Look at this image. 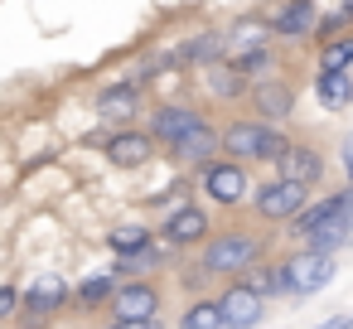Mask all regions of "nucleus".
I'll use <instances>...</instances> for the list:
<instances>
[{"mask_svg":"<svg viewBox=\"0 0 353 329\" xmlns=\"http://www.w3.org/2000/svg\"><path fill=\"white\" fill-rule=\"evenodd\" d=\"M276 237L261 223H218L208 232V242L194 252V261L213 276V281H237L247 266H256L261 257H276Z\"/></svg>","mask_w":353,"mask_h":329,"instance_id":"obj_1","label":"nucleus"},{"mask_svg":"<svg viewBox=\"0 0 353 329\" xmlns=\"http://www.w3.org/2000/svg\"><path fill=\"white\" fill-rule=\"evenodd\" d=\"M218 136H223V155L228 160H242L247 170H271L285 155L295 131L290 126H266L252 112H232V117L218 121Z\"/></svg>","mask_w":353,"mask_h":329,"instance_id":"obj_2","label":"nucleus"},{"mask_svg":"<svg viewBox=\"0 0 353 329\" xmlns=\"http://www.w3.org/2000/svg\"><path fill=\"white\" fill-rule=\"evenodd\" d=\"M189 179H194V199L208 203L213 213H228V218L242 213L247 199H252V189H256V170H247L242 160H228V155L208 160V165L194 170Z\"/></svg>","mask_w":353,"mask_h":329,"instance_id":"obj_3","label":"nucleus"},{"mask_svg":"<svg viewBox=\"0 0 353 329\" xmlns=\"http://www.w3.org/2000/svg\"><path fill=\"white\" fill-rule=\"evenodd\" d=\"M150 97H155V88H150L145 73L131 63L126 73L97 83V92H92V117H97L102 126H136V121L145 117Z\"/></svg>","mask_w":353,"mask_h":329,"instance_id":"obj_4","label":"nucleus"},{"mask_svg":"<svg viewBox=\"0 0 353 329\" xmlns=\"http://www.w3.org/2000/svg\"><path fill=\"white\" fill-rule=\"evenodd\" d=\"M68 300H73V281H68L63 271H34V276L20 286L15 329H54V319L68 315Z\"/></svg>","mask_w":353,"mask_h":329,"instance_id":"obj_5","label":"nucleus"},{"mask_svg":"<svg viewBox=\"0 0 353 329\" xmlns=\"http://www.w3.org/2000/svg\"><path fill=\"white\" fill-rule=\"evenodd\" d=\"M213 112L194 97V92H170V97H150V107H145V117H141V126L155 136V146L165 150V146H174L179 136H189L194 126H203Z\"/></svg>","mask_w":353,"mask_h":329,"instance_id":"obj_6","label":"nucleus"},{"mask_svg":"<svg viewBox=\"0 0 353 329\" xmlns=\"http://www.w3.org/2000/svg\"><path fill=\"white\" fill-rule=\"evenodd\" d=\"M276 261H281V300H310L339 276V257H324L310 247H290Z\"/></svg>","mask_w":353,"mask_h":329,"instance_id":"obj_7","label":"nucleus"},{"mask_svg":"<svg viewBox=\"0 0 353 329\" xmlns=\"http://www.w3.org/2000/svg\"><path fill=\"white\" fill-rule=\"evenodd\" d=\"M310 199H314V189H305L295 179H281V175H266V179H256V189L247 199V213L261 228H285Z\"/></svg>","mask_w":353,"mask_h":329,"instance_id":"obj_8","label":"nucleus"},{"mask_svg":"<svg viewBox=\"0 0 353 329\" xmlns=\"http://www.w3.org/2000/svg\"><path fill=\"white\" fill-rule=\"evenodd\" d=\"M213 228H218V218H213V208L199 203V199H189V203H179V208H170V213L155 218V237H160L170 252H179V257L199 252Z\"/></svg>","mask_w":353,"mask_h":329,"instance_id":"obj_9","label":"nucleus"},{"mask_svg":"<svg viewBox=\"0 0 353 329\" xmlns=\"http://www.w3.org/2000/svg\"><path fill=\"white\" fill-rule=\"evenodd\" d=\"M242 112H252V117L266 121V126H295V112H300V78H295V73H281V78L252 83Z\"/></svg>","mask_w":353,"mask_h":329,"instance_id":"obj_10","label":"nucleus"},{"mask_svg":"<svg viewBox=\"0 0 353 329\" xmlns=\"http://www.w3.org/2000/svg\"><path fill=\"white\" fill-rule=\"evenodd\" d=\"M102 160L112 165V170H121V175H141V170H150V165H160V146H155V136L136 121V126H107V136H102Z\"/></svg>","mask_w":353,"mask_h":329,"instance_id":"obj_11","label":"nucleus"},{"mask_svg":"<svg viewBox=\"0 0 353 329\" xmlns=\"http://www.w3.org/2000/svg\"><path fill=\"white\" fill-rule=\"evenodd\" d=\"M319 10H324L319 0H266L261 6V15H266V25H271L281 49H310Z\"/></svg>","mask_w":353,"mask_h":329,"instance_id":"obj_12","label":"nucleus"},{"mask_svg":"<svg viewBox=\"0 0 353 329\" xmlns=\"http://www.w3.org/2000/svg\"><path fill=\"white\" fill-rule=\"evenodd\" d=\"M247 88H252V83L232 68V59L208 63V68H199V73H194V97H199L208 112H242Z\"/></svg>","mask_w":353,"mask_h":329,"instance_id":"obj_13","label":"nucleus"},{"mask_svg":"<svg viewBox=\"0 0 353 329\" xmlns=\"http://www.w3.org/2000/svg\"><path fill=\"white\" fill-rule=\"evenodd\" d=\"M329 150L314 141V136H305V131H295L290 136V146H285V155L271 165V175H281V179H295V184H305V189H319L324 179H329Z\"/></svg>","mask_w":353,"mask_h":329,"instance_id":"obj_14","label":"nucleus"},{"mask_svg":"<svg viewBox=\"0 0 353 329\" xmlns=\"http://www.w3.org/2000/svg\"><path fill=\"white\" fill-rule=\"evenodd\" d=\"M112 319H155L165 315V281L160 276H126L117 281V295L107 305Z\"/></svg>","mask_w":353,"mask_h":329,"instance_id":"obj_15","label":"nucleus"},{"mask_svg":"<svg viewBox=\"0 0 353 329\" xmlns=\"http://www.w3.org/2000/svg\"><path fill=\"white\" fill-rule=\"evenodd\" d=\"M170 49H174V59H179V68H184V73H199V68H208V63H223V59H228L223 25H213V20L189 25L184 34H174V39H170Z\"/></svg>","mask_w":353,"mask_h":329,"instance_id":"obj_16","label":"nucleus"},{"mask_svg":"<svg viewBox=\"0 0 353 329\" xmlns=\"http://www.w3.org/2000/svg\"><path fill=\"white\" fill-rule=\"evenodd\" d=\"M223 155V136H218V117H208L203 126H194L189 136H179L174 146H165L160 150V160L170 165V170H179V175H194V170H203L208 160H218Z\"/></svg>","mask_w":353,"mask_h":329,"instance_id":"obj_17","label":"nucleus"},{"mask_svg":"<svg viewBox=\"0 0 353 329\" xmlns=\"http://www.w3.org/2000/svg\"><path fill=\"white\" fill-rule=\"evenodd\" d=\"M223 39H228V59H237V54H256V49H271V44H276V34H271L261 6H256V10H237V15H228V20H223Z\"/></svg>","mask_w":353,"mask_h":329,"instance_id":"obj_18","label":"nucleus"},{"mask_svg":"<svg viewBox=\"0 0 353 329\" xmlns=\"http://www.w3.org/2000/svg\"><path fill=\"white\" fill-rule=\"evenodd\" d=\"M213 300H218V310H223V324H228V329H256V324L266 319V300H261V295H252L242 281H218Z\"/></svg>","mask_w":353,"mask_h":329,"instance_id":"obj_19","label":"nucleus"},{"mask_svg":"<svg viewBox=\"0 0 353 329\" xmlns=\"http://www.w3.org/2000/svg\"><path fill=\"white\" fill-rule=\"evenodd\" d=\"M117 281H121V276H117L112 266L78 276V281H73V300H68V310H73V315H83V319L107 315V305H112V295H117Z\"/></svg>","mask_w":353,"mask_h":329,"instance_id":"obj_20","label":"nucleus"},{"mask_svg":"<svg viewBox=\"0 0 353 329\" xmlns=\"http://www.w3.org/2000/svg\"><path fill=\"white\" fill-rule=\"evenodd\" d=\"M310 92H314V107L339 117L353 107V68L348 73H324V68H310Z\"/></svg>","mask_w":353,"mask_h":329,"instance_id":"obj_21","label":"nucleus"},{"mask_svg":"<svg viewBox=\"0 0 353 329\" xmlns=\"http://www.w3.org/2000/svg\"><path fill=\"white\" fill-rule=\"evenodd\" d=\"M232 68H237L247 83H266V78L290 73V49L271 44V49H256V54H237V59H232Z\"/></svg>","mask_w":353,"mask_h":329,"instance_id":"obj_22","label":"nucleus"},{"mask_svg":"<svg viewBox=\"0 0 353 329\" xmlns=\"http://www.w3.org/2000/svg\"><path fill=\"white\" fill-rule=\"evenodd\" d=\"M102 242H107V252H112V257H131V252H141V247H150V242H155V223H145V218L112 223V228L102 232Z\"/></svg>","mask_w":353,"mask_h":329,"instance_id":"obj_23","label":"nucleus"},{"mask_svg":"<svg viewBox=\"0 0 353 329\" xmlns=\"http://www.w3.org/2000/svg\"><path fill=\"white\" fill-rule=\"evenodd\" d=\"M295 247H310V252H324V257H339V252H348L353 247V232H348V223L334 213V218H324L305 242H295Z\"/></svg>","mask_w":353,"mask_h":329,"instance_id":"obj_24","label":"nucleus"},{"mask_svg":"<svg viewBox=\"0 0 353 329\" xmlns=\"http://www.w3.org/2000/svg\"><path fill=\"white\" fill-rule=\"evenodd\" d=\"M174 329H228V324H223V310L213 295H189L184 310L174 315Z\"/></svg>","mask_w":353,"mask_h":329,"instance_id":"obj_25","label":"nucleus"},{"mask_svg":"<svg viewBox=\"0 0 353 329\" xmlns=\"http://www.w3.org/2000/svg\"><path fill=\"white\" fill-rule=\"evenodd\" d=\"M237 281H242L252 295H261L266 305H271V300H281V261H276V257H261V261H256V266H247Z\"/></svg>","mask_w":353,"mask_h":329,"instance_id":"obj_26","label":"nucleus"},{"mask_svg":"<svg viewBox=\"0 0 353 329\" xmlns=\"http://www.w3.org/2000/svg\"><path fill=\"white\" fill-rule=\"evenodd\" d=\"M310 68H324V73H348V68H353V30H343L339 39L314 44V63H310Z\"/></svg>","mask_w":353,"mask_h":329,"instance_id":"obj_27","label":"nucleus"},{"mask_svg":"<svg viewBox=\"0 0 353 329\" xmlns=\"http://www.w3.org/2000/svg\"><path fill=\"white\" fill-rule=\"evenodd\" d=\"M174 281H179V290H184V300H189V295H213V286H218V281L194 261V252L174 261Z\"/></svg>","mask_w":353,"mask_h":329,"instance_id":"obj_28","label":"nucleus"},{"mask_svg":"<svg viewBox=\"0 0 353 329\" xmlns=\"http://www.w3.org/2000/svg\"><path fill=\"white\" fill-rule=\"evenodd\" d=\"M343 30H353V20L339 10V6H329V10H319V25H314V39H310V49L314 44H324V39H339Z\"/></svg>","mask_w":353,"mask_h":329,"instance_id":"obj_29","label":"nucleus"},{"mask_svg":"<svg viewBox=\"0 0 353 329\" xmlns=\"http://www.w3.org/2000/svg\"><path fill=\"white\" fill-rule=\"evenodd\" d=\"M20 315V281H0V329L15 324Z\"/></svg>","mask_w":353,"mask_h":329,"instance_id":"obj_30","label":"nucleus"},{"mask_svg":"<svg viewBox=\"0 0 353 329\" xmlns=\"http://www.w3.org/2000/svg\"><path fill=\"white\" fill-rule=\"evenodd\" d=\"M334 160H339V175H343V184H353V131H343V136H339V146H334Z\"/></svg>","mask_w":353,"mask_h":329,"instance_id":"obj_31","label":"nucleus"},{"mask_svg":"<svg viewBox=\"0 0 353 329\" xmlns=\"http://www.w3.org/2000/svg\"><path fill=\"white\" fill-rule=\"evenodd\" d=\"M97 329H170V319H165V315H155V319H112V315H107Z\"/></svg>","mask_w":353,"mask_h":329,"instance_id":"obj_32","label":"nucleus"},{"mask_svg":"<svg viewBox=\"0 0 353 329\" xmlns=\"http://www.w3.org/2000/svg\"><path fill=\"white\" fill-rule=\"evenodd\" d=\"M339 218H343L348 232H353V184H339Z\"/></svg>","mask_w":353,"mask_h":329,"instance_id":"obj_33","label":"nucleus"},{"mask_svg":"<svg viewBox=\"0 0 353 329\" xmlns=\"http://www.w3.org/2000/svg\"><path fill=\"white\" fill-rule=\"evenodd\" d=\"M314 329H353V310H343V315H329L324 324H314Z\"/></svg>","mask_w":353,"mask_h":329,"instance_id":"obj_34","label":"nucleus"},{"mask_svg":"<svg viewBox=\"0 0 353 329\" xmlns=\"http://www.w3.org/2000/svg\"><path fill=\"white\" fill-rule=\"evenodd\" d=\"M0 208H6V194H0Z\"/></svg>","mask_w":353,"mask_h":329,"instance_id":"obj_35","label":"nucleus"}]
</instances>
